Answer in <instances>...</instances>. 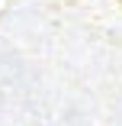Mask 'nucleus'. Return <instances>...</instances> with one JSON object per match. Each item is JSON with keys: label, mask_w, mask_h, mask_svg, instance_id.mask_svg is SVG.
Here are the masks:
<instances>
[]
</instances>
